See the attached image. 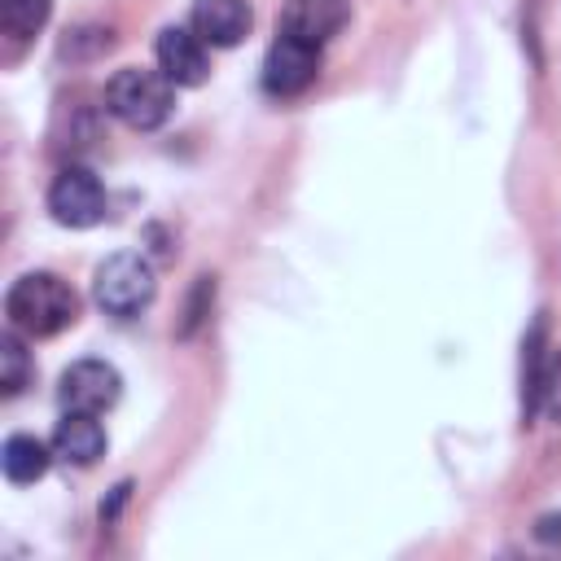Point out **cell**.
Returning <instances> with one entry per match:
<instances>
[{"mask_svg":"<svg viewBox=\"0 0 561 561\" xmlns=\"http://www.w3.org/2000/svg\"><path fill=\"white\" fill-rule=\"evenodd\" d=\"M4 316L22 337H53L79 320V294L57 272H26L9 285Z\"/></svg>","mask_w":561,"mask_h":561,"instance_id":"obj_1","label":"cell"},{"mask_svg":"<svg viewBox=\"0 0 561 561\" xmlns=\"http://www.w3.org/2000/svg\"><path fill=\"white\" fill-rule=\"evenodd\" d=\"M535 539L539 543H561V513H543L535 522Z\"/></svg>","mask_w":561,"mask_h":561,"instance_id":"obj_17","label":"cell"},{"mask_svg":"<svg viewBox=\"0 0 561 561\" xmlns=\"http://www.w3.org/2000/svg\"><path fill=\"white\" fill-rule=\"evenodd\" d=\"M53 13V0H0V31L9 44H26L35 31H44Z\"/></svg>","mask_w":561,"mask_h":561,"instance_id":"obj_13","label":"cell"},{"mask_svg":"<svg viewBox=\"0 0 561 561\" xmlns=\"http://www.w3.org/2000/svg\"><path fill=\"white\" fill-rule=\"evenodd\" d=\"M53 451L79 469L96 465L105 451V430H101L96 412H61V421L53 430Z\"/></svg>","mask_w":561,"mask_h":561,"instance_id":"obj_10","label":"cell"},{"mask_svg":"<svg viewBox=\"0 0 561 561\" xmlns=\"http://www.w3.org/2000/svg\"><path fill=\"white\" fill-rule=\"evenodd\" d=\"M346 18H351L346 0H289L280 13V31L320 48L324 39H333L346 26Z\"/></svg>","mask_w":561,"mask_h":561,"instance_id":"obj_9","label":"cell"},{"mask_svg":"<svg viewBox=\"0 0 561 561\" xmlns=\"http://www.w3.org/2000/svg\"><path fill=\"white\" fill-rule=\"evenodd\" d=\"M543 316L530 324V333H526V342H522V412H526V421L539 412V390H543V368H548V351H543Z\"/></svg>","mask_w":561,"mask_h":561,"instance_id":"obj_12","label":"cell"},{"mask_svg":"<svg viewBox=\"0 0 561 561\" xmlns=\"http://www.w3.org/2000/svg\"><path fill=\"white\" fill-rule=\"evenodd\" d=\"M175 105V83L162 70H145V66H123L110 83H105V110L114 118H123L136 131H153L171 118Z\"/></svg>","mask_w":561,"mask_h":561,"instance_id":"obj_2","label":"cell"},{"mask_svg":"<svg viewBox=\"0 0 561 561\" xmlns=\"http://www.w3.org/2000/svg\"><path fill=\"white\" fill-rule=\"evenodd\" d=\"M153 289H158L153 267H149V259L136 254V250L110 254V259L96 267V276H92V298H96V307H101L105 316H118V320H127V316H136L140 307H149V302H153Z\"/></svg>","mask_w":561,"mask_h":561,"instance_id":"obj_3","label":"cell"},{"mask_svg":"<svg viewBox=\"0 0 561 561\" xmlns=\"http://www.w3.org/2000/svg\"><path fill=\"white\" fill-rule=\"evenodd\" d=\"M53 456L57 451L35 434H9L4 447H0V469H4V478L13 486H26V482H39L48 473Z\"/></svg>","mask_w":561,"mask_h":561,"instance_id":"obj_11","label":"cell"},{"mask_svg":"<svg viewBox=\"0 0 561 561\" xmlns=\"http://www.w3.org/2000/svg\"><path fill=\"white\" fill-rule=\"evenodd\" d=\"M316 70H320V48L280 31L263 57V88L272 96H294L316 79Z\"/></svg>","mask_w":561,"mask_h":561,"instance_id":"obj_6","label":"cell"},{"mask_svg":"<svg viewBox=\"0 0 561 561\" xmlns=\"http://www.w3.org/2000/svg\"><path fill=\"white\" fill-rule=\"evenodd\" d=\"M26 381H31V355H26L22 333L9 329V333H0V390L18 394Z\"/></svg>","mask_w":561,"mask_h":561,"instance_id":"obj_14","label":"cell"},{"mask_svg":"<svg viewBox=\"0 0 561 561\" xmlns=\"http://www.w3.org/2000/svg\"><path fill=\"white\" fill-rule=\"evenodd\" d=\"M539 408L561 425V351L548 355V368H543V390H539Z\"/></svg>","mask_w":561,"mask_h":561,"instance_id":"obj_16","label":"cell"},{"mask_svg":"<svg viewBox=\"0 0 561 561\" xmlns=\"http://www.w3.org/2000/svg\"><path fill=\"white\" fill-rule=\"evenodd\" d=\"M153 53H158V70H162L175 88H197V83H206V75H210L206 44H202V35L188 31V26H162Z\"/></svg>","mask_w":561,"mask_h":561,"instance_id":"obj_7","label":"cell"},{"mask_svg":"<svg viewBox=\"0 0 561 561\" xmlns=\"http://www.w3.org/2000/svg\"><path fill=\"white\" fill-rule=\"evenodd\" d=\"M118 394H123V377L105 359H75L57 381V399L66 412H105L118 403Z\"/></svg>","mask_w":561,"mask_h":561,"instance_id":"obj_5","label":"cell"},{"mask_svg":"<svg viewBox=\"0 0 561 561\" xmlns=\"http://www.w3.org/2000/svg\"><path fill=\"white\" fill-rule=\"evenodd\" d=\"M48 210L61 228H92L105 219V188L88 167H61L48 184Z\"/></svg>","mask_w":561,"mask_h":561,"instance_id":"obj_4","label":"cell"},{"mask_svg":"<svg viewBox=\"0 0 561 561\" xmlns=\"http://www.w3.org/2000/svg\"><path fill=\"white\" fill-rule=\"evenodd\" d=\"M250 0H193V31L210 48H237L250 35Z\"/></svg>","mask_w":561,"mask_h":561,"instance_id":"obj_8","label":"cell"},{"mask_svg":"<svg viewBox=\"0 0 561 561\" xmlns=\"http://www.w3.org/2000/svg\"><path fill=\"white\" fill-rule=\"evenodd\" d=\"M210 302H215V276H197V285H193V294H188V302H184V320H180V337H193L197 333V324L210 316Z\"/></svg>","mask_w":561,"mask_h":561,"instance_id":"obj_15","label":"cell"}]
</instances>
